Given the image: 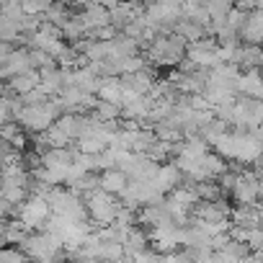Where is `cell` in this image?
I'll use <instances>...</instances> for the list:
<instances>
[{
	"label": "cell",
	"instance_id": "obj_11",
	"mask_svg": "<svg viewBox=\"0 0 263 263\" xmlns=\"http://www.w3.org/2000/svg\"><path fill=\"white\" fill-rule=\"evenodd\" d=\"M31 260L21 245H3L0 248V263H26Z\"/></svg>",
	"mask_w": 263,
	"mask_h": 263
},
{
	"label": "cell",
	"instance_id": "obj_17",
	"mask_svg": "<svg viewBox=\"0 0 263 263\" xmlns=\"http://www.w3.org/2000/svg\"><path fill=\"white\" fill-rule=\"evenodd\" d=\"M253 258H255V260H263V248H260V250H253Z\"/></svg>",
	"mask_w": 263,
	"mask_h": 263
},
{
	"label": "cell",
	"instance_id": "obj_15",
	"mask_svg": "<svg viewBox=\"0 0 263 263\" xmlns=\"http://www.w3.org/2000/svg\"><path fill=\"white\" fill-rule=\"evenodd\" d=\"M235 8H240V11H245V13H253V11H255V0H237Z\"/></svg>",
	"mask_w": 263,
	"mask_h": 263
},
{
	"label": "cell",
	"instance_id": "obj_2",
	"mask_svg": "<svg viewBox=\"0 0 263 263\" xmlns=\"http://www.w3.org/2000/svg\"><path fill=\"white\" fill-rule=\"evenodd\" d=\"M52 204L44 194H31L24 204H21V222L29 227V230H44L49 217H52Z\"/></svg>",
	"mask_w": 263,
	"mask_h": 263
},
{
	"label": "cell",
	"instance_id": "obj_10",
	"mask_svg": "<svg viewBox=\"0 0 263 263\" xmlns=\"http://www.w3.org/2000/svg\"><path fill=\"white\" fill-rule=\"evenodd\" d=\"M3 83H8L18 96H24V93L34 90L36 85H42V70L31 67V70H26V72H21V75H16V78H11V80H3Z\"/></svg>",
	"mask_w": 263,
	"mask_h": 263
},
{
	"label": "cell",
	"instance_id": "obj_16",
	"mask_svg": "<svg viewBox=\"0 0 263 263\" xmlns=\"http://www.w3.org/2000/svg\"><path fill=\"white\" fill-rule=\"evenodd\" d=\"M253 168H255V173H258V178L263 181V155H260V158H258V160L253 163Z\"/></svg>",
	"mask_w": 263,
	"mask_h": 263
},
{
	"label": "cell",
	"instance_id": "obj_3",
	"mask_svg": "<svg viewBox=\"0 0 263 263\" xmlns=\"http://www.w3.org/2000/svg\"><path fill=\"white\" fill-rule=\"evenodd\" d=\"M186 57L194 60L199 67H214V65L224 62L222 60V47L214 36H204L199 42H191L189 49H186Z\"/></svg>",
	"mask_w": 263,
	"mask_h": 263
},
{
	"label": "cell",
	"instance_id": "obj_12",
	"mask_svg": "<svg viewBox=\"0 0 263 263\" xmlns=\"http://www.w3.org/2000/svg\"><path fill=\"white\" fill-rule=\"evenodd\" d=\"M47 137H49V142H52V147H67V145H72V137L67 135V132L54 121L49 129H47Z\"/></svg>",
	"mask_w": 263,
	"mask_h": 263
},
{
	"label": "cell",
	"instance_id": "obj_13",
	"mask_svg": "<svg viewBox=\"0 0 263 263\" xmlns=\"http://www.w3.org/2000/svg\"><path fill=\"white\" fill-rule=\"evenodd\" d=\"M52 96L42 88V85H36L34 90H29V93H24L21 96V101H24V106H39V103H47Z\"/></svg>",
	"mask_w": 263,
	"mask_h": 263
},
{
	"label": "cell",
	"instance_id": "obj_14",
	"mask_svg": "<svg viewBox=\"0 0 263 263\" xmlns=\"http://www.w3.org/2000/svg\"><path fill=\"white\" fill-rule=\"evenodd\" d=\"M245 242H248L253 250H260V248H263V227H250Z\"/></svg>",
	"mask_w": 263,
	"mask_h": 263
},
{
	"label": "cell",
	"instance_id": "obj_1",
	"mask_svg": "<svg viewBox=\"0 0 263 263\" xmlns=\"http://www.w3.org/2000/svg\"><path fill=\"white\" fill-rule=\"evenodd\" d=\"M85 204H88V212H90V219L96 222V227L101 224H114L116 217H119V209H121V201L116 199V194L106 191V189H96L90 194L83 196Z\"/></svg>",
	"mask_w": 263,
	"mask_h": 263
},
{
	"label": "cell",
	"instance_id": "obj_5",
	"mask_svg": "<svg viewBox=\"0 0 263 263\" xmlns=\"http://www.w3.org/2000/svg\"><path fill=\"white\" fill-rule=\"evenodd\" d=\"M232 224H240V227H260L263 224V206L260 204H235L232 206V214H230Z\"/></svg>",
	"mask_w": 263,
	"mask_h": 263
},
{
	"label": "cell",
	"instance_id": "obj_6",
	"mask_svg": "<svg viewBox=\"0 0 263 263\" xmlns=\"http://www.w3.org/2000/svg\"><path fill=\"white\" fill-rule=\"evenodd\" d=\"M155 183H158L160 191L171 194L173 189H178V186L183 183V171L176 165V160H173V163H163L160 171H158V176H155Z\"/></svg>",
	"mask_w": 263,
	"mask_h": 263
},
{
	"label": "cell",
	"instance_id": "obj_8",
	"mask_svg": "<svg viewBox=\"0 0 263 263\" xmlns=\"http://www.w3.org/2000/svg\"><path fill=\"white\" fill-rule=\"evenodd\" d=\"M83 18L88 24V29H96V26H106L111 24V8H106L98 0H88L83 6Z\"/></svg>",
	"mask_w": 263,
	"mask_h": 263
},
{
	"label": "cell",
	"instance_id": "obj_7",
	"mask_svg": "<svg viewBox=\"0 0 263 263\" xmlns=\"http://www.w3.org/2000/svg\"><path fill=\"white\" fill-rule=\"evenodd\" d=\"M129 181H132L129 173L121 171V168H106V171H101V189H106V191H111L116 196H121L126 191Z\"/></svg>",
	"mask_w": 263,
	"mask_h": 263
},
{
	"label": "cell",
	"instance_id": "obj_4",
	"mask_svg": "<svg viewBox=\"0 0 263 263\" xmlns=\"http://www.w3.org/2000/svg\"><path fill=\"white\" fill-rule=\"evenodd\" d=\"M0 78L3 80H11V78H16V75H21V72H26V70H31L34 65H31V54H29V47H16L8 57H3L0 60Z\"/></svg>",
	"mask_w": 263,
	"mask_h": 263
},
{
	"label": "cell",
	"instance_id": "obj_9",
	"mask_svg": "<svg viewBox=\"0 0 263 263\" xmlns=\"http://www.w3.org/2000/svg\"><path fill=\"white\" fill-rule=\"evenodd\" d=\"M237 93L260 98L263 96V75H260V70H245L240 75V80H237Z\"/></svg>",
	"mask_w": 263,
	"mask_h": 263
}]
</instances>
